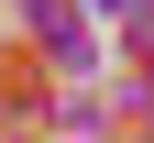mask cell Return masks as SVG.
I'll list each match as a JSON object with an SVG mask.
<instances>
[{
  "mask_svg": "<svg viewBox=\"0 0 154 143\" xmlns=\"http://www.w3.org/2000/svg\"><path fill=\"white\" fill-rule=\"evenodd\" d=\"M132 44H143V66H154V0H143V11H132Z\"/></svg>",
  "mask_w": 154,
  "mask_h": 143,
  "instance_id": "cell-2",
  "label": "cell"
},
{
  "mask_svg": "<svg viewBox=\"0 0 154 143\" xmlns=\"http://www.w3.org/2000/svg\"><path fill=\"white\" fill-rule=\"evenodd\" d=\"M44 55L55 66H88V22H77L66 0H44Z\"/></svg>",
  "mask_w": 154,
  "mask_h": 143,
  "instance_id": "cell-1",
  "label": "cell"
}]
</instances>
